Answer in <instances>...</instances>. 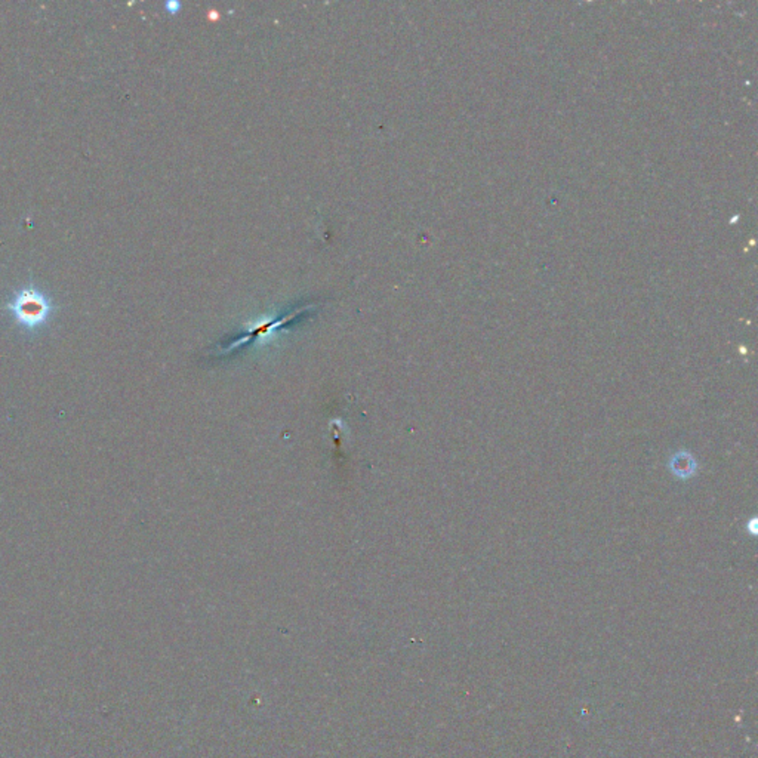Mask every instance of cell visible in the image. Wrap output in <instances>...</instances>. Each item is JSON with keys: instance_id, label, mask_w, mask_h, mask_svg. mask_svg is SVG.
I'll return each instance as SVG.
<instances>
[{"instance_id": "6da1fadb", "label": "cell", "mask_w": 758, "mask_h": 758, "mask_svg": "<svg viewBox=\"0 0 758 758\" xmlns=\"http://www.w3.org/2000/svg\"><path fill=\"white\" fill-rule=\"evenodd\" d=\"M20 328L34 332L51 320L55 305L39 286L26 285L20 287L3 305Z\"/></svg>"}]
</instances>
